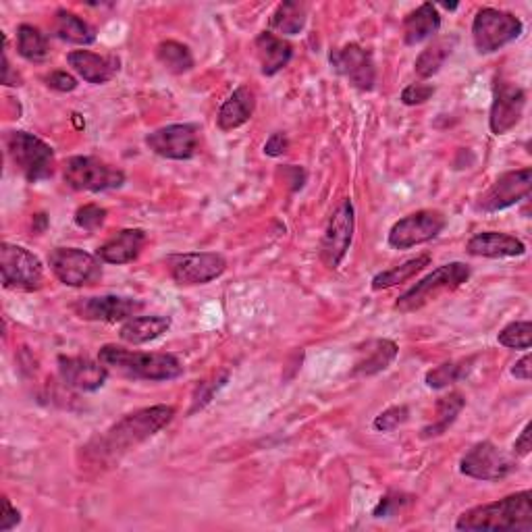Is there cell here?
<instances>
[{"label":"cell","mask_w":532,"mask_h":532,"mask_svg":"<svg viewBox=\"0 0 532 532\" xmlns=\"http://www.w3.org/2000/svg\"><path fill=\"white\" fill-rule=\"evenodd\" d=\"M173 418L175 408L165 404L131 412L86 447L88 456L98 462L119 458L127 454V451L142 445L144 441L152 439L156 433H161L167 424H171Z\"/></svg>","instance_id":"6da1fadb"},{"label":"cell","mask_w":532,"mask_h":532,"mask_svg":"<svg viewBox=\"0 0 532 532\" xmlns=\"http://www.w3.org/2000/svg\"><path fill=\"white\" fill-rule=\"evenodd\" d=\"M458 530H532V493L520 491L493 503L476 505L464 512L458 522Z\"/></svg>","instance_id":"7a4b0ae2"},{"label":"cell","mask_w":532,"mask_h":532,"mask_svg":"<svg viewBox=\"0 0 532 532\" xmlns=\"http://www.w3.org/2000/svg\"><path fill=\"white\" fill-rule=\"evenodd\" d=\"M98 360L109 370L140 381H173L183 375V364L173 354L133 352L111 343L102 345Z\"/></svg>","instance_id":"3957f363"},{"label":"cell","mask_w":532,"mask_h":532,"mask_svg":"<svg viewBox=\"0 0 532 532\" xmlns=\"http://www.w3.org/2000/svg\"><path fill=\"white\" fill-rule=\"evenodd\" d=\"M470 279V266L464 262H449L439 266L433 273L420 279L414 287H410L406 294H402L395 302V310L410 314L427 304L435 302L447 291H456Z\"/></svg>","instance_id":"277c9868"},{"label":"cell","mask_w":532,"mask_h":532,"mask_svg":"<svg viewBox=\"0 0 532 532\" xmlns=\"http://www.w3.org/2000/svg\"><path fill=\"white\" fill-rule=\"evenodd\" d=\"M7 152L13 165L30 183L46 181L55 175V150L28 131H11Z\"/></svg>","instance_id":"5b68a950"},{"label":"cell","mask_w":532,"mask_h":532,"mask_svg":"<svg viewBox=\"0 0 532 532\" xmlns=\"http://www.w3.org/2000/svg\"><path fill=\"white\" fill-rule=\"evenodd\" d=\"M63 179L75 192H109L125 183V173L96 156H71L63 165Z\"/></svg>","instance_id":"8992f818"},{"label":"cell","mask_w":532,"mask_h":532,"mask_svg":"<svg viewBox=\"0 0 532 532\" xmlns=\"http://www.w3.org/2000/svg\"><path fill=\"white\" fill-rule=\"evenodd\" d=\"M524 32V23L508 13L485 7L472 21V40L481 55H493L499 48L512 44Z\"/></svg>","instance_id":"52a82bcc"},{"label":"cell","mask_w":532,"mask_h":532,"mask_svg":"<svg viewBox=\"0 0 532 532\" xmlns=\"http://www.w3.org/2000/svg\"><path fill=\"white\" fill-rule=\"evenodd\" d=\"M48 266L63 285L88 287L102 279V260L79 248H55L48 256Z\"/></svg>","instance_id":"ba28073f"},{"label":"cell","mask_w":532,"mask_h":532,"mask_svg":"<svg viewBox=\"0 0 532 532\" xmlns=\"http://www.w3.org/2000/svg\"><path fill=\"white\" fill-rule=\"evenodd\" d=\"M0 273L3 285L17 291H36L44 283V266L28 248L3 244L0 246Z\"/></svg>","instance_id":"9c48e42d"},{"label":"cell","mask_w":532,"mask_h":532,"mask_svg":"<svg viewBox=\"0 0 532 532\" xmlns=\"http://www.w3.org/2000/svg\"><path fill=\"white\" fill-rule=\"evenodd\" d=\"M169 275L177 285H206L227 271V260L217 252L173 254L167 260Z\"/></svg>","instance_id":"30bf717a"},{"label":"cell","mask_w":532,"mask_h":532,"mask_svg":"<svg viewBox=\"0 0 532 532\" xmlns=\"http://www.w3.org/2000/svg\"><path fill=\"white\" fill-rule=\"evenodd\" d=\"M447 227V219L439 210H418L399 219L389 231V246L395 250H410L414 246L427 244L439 237Z\"/></svg>","instance_id":"8fae6325"},{"label":"cell","mask_w":532,"mask_h":532,"mask_svg":"<svg viewBox=\"0 0 532 532\" xmlns=\"http://www.w3.org/2000/svg\"><path fill=\"white\" fill-rule=\"evenodd\" d=\"M146 146L169 161H190L200 152V129L192 123L158 127L146 136Z\"/></svg>","instance_id":"7c38bea8"},{"label":"cell","mask_w":532,"mask_h":532,"mask_svg":"<svg viewBox=\"0 0 532 532\" xmlns=\"http://www.w3.org/2000/svg\"><path fill=\"white\" fill-rule=\"evenodd\" d=\"M354 227H356L354 204L350 198H345L333 210L321 242V258L329 269H339L341 260L345 258V254H348L354 239Z\"/></svg>","instance_id":"4fadbf2b"},{"label":"cell","mask_w":532,"mask_h":532,"mask_svg":"<svg viewBox=\"0 0 532 532\" xmlns=\"http://www.w3.org/2000/svg\"><path fill=\"white\" fill-rule=\"evenodd\" d=\"M512 460L503 454V451L491 443L481 441L472 445L460 460V472L476 481L495 483L512 472Z\"/></svg>","instance_id":"5bb4252c"},{"label":"cell","mask_w":532,"mask_h":532,"mask_svg":"<svg viewBox=\"0 0 532 532\" xmlns=\"http://www.w3.org/2000/svg\"><path fill=\"white\" fill-rule=\"evenodd\" d=\"M331 67L343 75L348 82L362 90L370 92L377 84V67L375 59H372L370 52L362 48L360 44H345L337 50L331 52Z\"/></svg>","instance_id":"9a60e30c"},{"label":"cell","mask_w":532,"mask_h":532,"mask_svg":"<svg viewBox=\"0 0 532 532\" xmlns=\"http://www.w3.org/2000/svg\"><path fill=\"white\" fill-rule=\"evenodd\" d=\"M532 190V169L524 167L518 171L503 173L491 188L478 200V210L499 212L510 208L530 196Z\"/></svg>","instance_id":"2e32d148"},{"label":"cell","mask_w":532,"mask_h":532,"mask_svg":"<svg viewBox=\"0 0 532 532\" xmlns=\"http://www.w3.org/2000/svg\"><path fill=\"white\" fill-rule=\"evenodd\" d=\"M526 92L510 82H497L493 90V102L489 113V127L495 136H505L512 131L524 115Z\"/></svg>","instance_id":"e0dca14e"},{"label":"cell","mask_w":532,"mask_h":532,"mask_svg":"<svg viewBox=\"0 0 532 532\" xmlns=\"http://www.w3.org/2000/svg\"><path fill=\"white\" fill-rule=\"evenodd\" d=\"M144 310V302L123 296H96L84 298L75 304L79 318L92 323H121L138 316Z\"/></svg>","instance_id":"ac0fdd59"},{"label":"cell","mask_w":532,"mask_h":532,"mask_svg":"<svg viewBox=\"0 0 532 532\" xmlns=\"http://www.w3.org/2000/svg\"><path fill=\"white\" fill-rule=\"evenodd\" d=\"M57 364L63 383L77 391L94 393L102 389L106 379H109V368L100 360L94 362L84 356H59Z\"/></svg>","instance_id":"d6986e66"},{"label":"cell","mask_w":532,"mask_h":532,"mask_svg":"<svg viewBox=\"0 0 532 532\" xmlns=\"http://www.w3.org/2000/svg\"><path fill=\"white\" fill-rule=\"evenodd\" d=\"M69 67L92 86L109 84L119 73V59L111 55H96L90 50H73L67 55Z\"/></svg>","instance_id":"ffe728a7"},{"label":"cell","mask_w":532,"mask_h":532,"mask_svg":"<svg viewBox=\"0 0 532 532\" xmlns=\"http://www.w3.org/2000/svg\"><path fill=\"white\" fill-rule=\"evenodd\" d=\"M146 246V231L121 229L96 250V256L106 264H129L138 260Z\"/></svg>","instance_id":"44dd1931"},{"label":"cell","mask_w":532,"mask_h":532,"mask_svg":"<svg viewBox=\"0 0 532 532\" xmlns=\"http://www.w3.org/2000/svg\"><path fill=\"white\" fill-rule=\"evenodd\" d=\"M466 250L468 254L478 258H516L526 252V246L522 239L514 235L499 231H483L470 237Z\"/></svg>","instance_id":"7402d4cb"},{"label":"cell","mask_w":532,"mask_h":532,"mask_svg":"<svg viewBox=\"0 0 532 532\" xmlns=\"http://www.w3.org/2000/svg\"><path fill=\"white\" fill-rule=\"evenodd\" d=\"M397 343L391 339H370L362 343L356 352L354 375L372 377L387 370L397 358Z\"/></svg>","instance_id":"603a6c76"},{"label":"cell","mask_w":532,"mask_h":532,"mask_svg":"<svg viewBox=\"0 0 532 532\" xmlns=\"http://www.w3.org/2000/svg\"><path fill=\"white\" fill-rule=\"evenodd\" d=\"M254 48L260 63V71L266 77H273L279 71H283L289 65L291 57H294V46L271 32L258 34Z\"/></svg>","instance_id":"cb8c5ba5"},{"label":"cell","mask_w":532,"mask_h":532,"mask_svg":"<svg viewBox=\"0 0 532 532\" xmlns=\"http://www.w3.org/2000/svg\"><path fill=\"white\" fill-rule=\"evenodd\" d=\"M256 109V96L248 86H239L233 94L223 102L217 125L221 131H233L237 127L246 125Z\"/></svg>","instance_id":"d4e9b609"},{"label":"cell","mask_w":532,"mask_h":532,"mask_svg":"<svg viewBox=\"0 0 532 532\" xmlns=\"http://www.w3.org/2000/svg\"><path fill=\"white\" fill-rule=\"evenodd\" d=\"M441 30V13L433 3H424L404 19V42L416 46L431 40Z\"/></svg>","instance_id":"484cf974"},{"label":"cell","mask_w":532,"mask_h":532,"mask_svg":"<svg viewBox=\"0 0 532 532\" xmlns=\"http://www.w3.org/2000/svg\"><path fill=\"white\" fill-rule=\"evenodd\" d=\"M171 329V318L152 314V316H133L125 321L119 329V337L129 345L150 343L158 337H163Z\"/></svg>","instance_id":"4316f807"},{"label":"cell","mask_w":532,"mask_h":532,"mask_svg":"<svg viewBox=\"0 0 532 532\" xmlns=\"http://www.w3.org/2000/svg\"><path fill=\"white\" fill-rule=\"evenodd\" d=\"M466 406V397L460 391H451L449 395H443L437 399V406H435V418L431 424L422 429L420 437L422 439H435L441 437L449 431L451 424L458 420V416L462 414Z\"/></svg>","instance_id":"83f0119b"},{"label":"cell","mask_w":532,"mask_h":532,"mask_svg":"<svg viewBox=\"0 0 532 532\" xmlns=\"http://www.w3.org/2000/svg\"><path fill=\"white\" fill-rule=\"evenodd\" d=\"M52 32H55L59 40L75 46H90L96 42V30L92 25L67 9L57 11L55 23H52Z\"/></svg>","instance_id":"f1b7e54d"},{"label":"cell","mask_w":532,"mask_h":532,"mask_svg":"<svg viewBox=\"0 0 532 532\" xmlns=\"http://www.w3.org/2000/svg\"><path fill=\"white\" fill-rule=\"evenodd\" d=\"M431 254H420L416 258H410L402 264L393 266V269L389 271H383L379 273L375 279H372V289L375 291H383V289H391V287H397L402 283H408L410 279H414L418 273H422L427 266L431 264Z\"/></svg>","instance_id":"f546056e"},{"label":"cell","mask_w":532,"mask_h":532,"mask_svg":"<svg viewBox=\"0 0 532 532\" xmlns=\"http://www.w3.org/2000/svg\"><path fill=\"white\" fill-rule=\"evenodd\" d=\"M454 46H456L454 38H437L435 42H431L427 48L420 52L416 63H414L416 75L422 79H429V77L437 75L441 71V67L445 65V61L449 59Z\"/></svg>","instance_id":"4dcf8cb0"},{"label":"cell","mask_w":532,"mask_h":532,"mask_svg":"<svg viewBox=\"0 0 532 532\" xmlns=\"http://www.w3.org/2000/svg\"><path fill=\"white\" fill-rule=\"evenodd\" d=\"M308 9L304 3H298V0H287V3H281L273 17H271V28L283 36H298L304 25H306Z\"/></svg>","instance_id":"1f68e13d"},{"label":"cell","mask_w":532,"mask_h":532,"mask_svg":"<svg viewBox=\"0 0 532 532\" xmlns=\"http://www.w3.org/2000/svg\"><path fill=\"white\" fill-rule=\"evenodd\" d=\"M156 59L169 73H175V75L188 73L196 65L192 50L177 40H165V42L158 44L156 46Z\"/></svg>","instance_id":"d6a6232c"},{"label":"cell","mask_w":532,"mask_h":532,"mask_svg":"<svg viewBox=\"0 0 532 532\" xmlns=\"http://www.w3.org/2000/svg\"><path fill=\"white\" fill-rule=\"evenodd\" d=\"M17 52L25 61L44 63L50 55L48 38L38 28H34V25L23 23L17 30Z\"/></svg>","instance_id":"836d02e7"},{"label":"cell","mask_w":532,"mask_h":532,"mask_svg":"<svg viewBox=\"0 0 532 532\" xmlns=\"http://www.w3.org/2000/svg\"><path fill=\"white\" fill-rule=\"evenodd\" d=\"M470 362L472 360L439 364V366H435V368H431L427 372V377H424V383H427V387H431V389H445L449 385H454V383H458L460 379H464L468 375Z\"/></svg>","instance_id":"e575fe53"},{"label":"cell","mask_w":532,"mask_h":532,"mask_svg":"<svg viewBox=\"0 0 532 532\" xmlns=\"http://www.w3.org/2000/svg\"><path fill=\"white\" fill-rule=\"evenodd\" d=\"M530 333H532L530 321H516V323H510L508 327L501 329V333L497 335V341L503 345V348L528 352L530 350Z\"/></svg>","instance_id":"d590c367"},{"label":"cell","mask_w":532,"mask_h":532,"mask_svg":"<svg viewBox=\"0 0 532 532\" xmlns=\"http://www.w3.org/2000/svg\"><path fill=\"white\" fill-rule=\"evenodd\" d=\"M106 215H109V212H106V208H102L98 204H84V206H79L75 210L73 219H75V225L79 229L94 233V231H98L104 225Z\"/></svg>","instance_id":"8d00e7d4"},{"label":"cell","mask_w":532,"mask_h":532,"mask_svg":"<svg viewBox=\"0 0 532 532\" xmlns=\"http://www.w3.org/2000/svg\"><path fill=\"white\" fill-rule=\"evenodd\" d=\"M408 418H410L408 406H393V408H387L385 412H381L375 418V422H372V427H375V431H379V433H391V431L402 427V424H406Z\"/></svg>","instance_id":"74e56055"},{"label":"cell","mask_w":532,"mask_h":532,"mask_svg":"<svg viewBox=\"0 0 532 532\" xmlns=\"http://www.w3.org/2000/svg\"><path fill=\"white\" fill-rule=\"evenodd\" d=\"M410 501H412V497H408L404 493H389V495L381 497L375 512H372V516H375V518L395 516L399 510H404Z\"/></svg>","instance_id":"f35d334b"},{"label":"cell","mask_w":532,"mask_h":532,"mask_svg":"<svg viewBox=\"0 0 532 532\" xmlns=\"http://www.w3.org/2000/svg\"><path fill=\"white\" fill-rule=\"evenodd\" d=\"M44 82L50 90L55 92H61V94H67V92H73L77 90V77L67 73V71H50L48 75H44Z\"/></svg>","instance_id":"ab89813d"},{"label":"cell","mask_w":532,"mask_h":532,"mask_svg":"<svg viewBox=\"0 0 532 532\" xmlns=\"http://www.w3.org/2000/svg\"><path fill=\"white\" fill-rule=\"evenodd\" d=\"M433 94H435V86H431V84H412V86L404 88L402 102L406 106H418V104H424L427 100H431Z\"/></svg>","instance_id":"60d3db41"},{"label":"cell","mask_w":532,"mask_h":532,"mask_svg":"<svg viewBox=\"0 0 532 532\" xmlns=\"http://www.w3.org/2000/svg\"><path fill=\"white\" fill-rule=\"evenodd\" d=\"M287 150H289V138L285 136V133H281V131L273 133V136L269 140H266V144H264V154L266 156H273V158L283 156Z\"/></svg>","instance_id":"b9f144b4"},{"label":"cell","mask_w":532,"mask_h":532,"mask_svg":"<svg viewBox=\"0 0 532 532\" xmlns=\"http://www.w3.org/2000/svg\"><path fill=\"white\" fill-rule=\"evenodd\" d=\"M3 508H5V512H3V518H0V532H9L15 526H19L21 514L17 508H13V503L7 497L3 499Z\"/></svg>","instance_id":"7bdbcfd3"},{"label":"cell","mask_w":532,"mask_h":532,"mask_svg":"<svg viewBox=\"0 0 532 532\" xmlns=\"http://www.w3.org/2000/svg\"><path fill=\"white\" fill-rule=\"evenodd\" d=\"M283 179L291 185V190L298 192L304 188V181H306V171L300 169V167H294V165H287L283 169Z\"/></svg>","instance_id":"ee69618b"},{"label":"cell","mask_w":532,"mask_h":532,"mask_svg":"<svg viewBox=\"0 0 532 532\" xmlns=\"http://www.w3.org/2000/svg\"><path fill=\"white\" fill-rule=\"evenodd\" d=\"M530 431H532V424L528 422L526 427H524V431L520 433V437L514 443V454L520 456V458H526L530 454V449H532V445H530Z\"/></svg>","instance_id":"f6af8a7d"},{"label":"cell","mask_w":532,"mask_h":532,"mask_svg":"<svg viewBox=\"0 0 532 532\" xmlns=\"http://www.w3.org/2000/svg\"><path fill=\"white\" fill-rule=\"evenodd\" d=\"M512 375L520 381H530L532 379V358L530 354H526L524 358H520L514 368H512Z\"/></svg>","instance_id":"bcb514c9"},{"label":"cell","mask_w":532,"mask_h":532,"mask_svg":"<svg viewBox=\"0 0 532 532\" xmlns=\"http://www.w3.org/2000/svg\"><path fill=\"white\" fill-rule=\"evenodd\" d=\"M3 84L5 86H21V77L11 69L9 55H7V46L3 50Z\"/></svg>","instance_id":"7dc6e473"}]
</instances>
